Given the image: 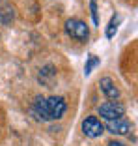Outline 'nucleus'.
Returning <instances> with one entry per match:
<instances>
[{
	"instance_id": "nucleus-1",
	"label": "nucleus",
	"mask_w": 138,
	"mask_h": 146,
	"mask_svg": "<svg viewBox=\"0 0 138 146\" xmlns=\"http://www.w3.org/2000/svg\"><path fill=\"white\" fill-rule=\"evenodd\" d=\"M65 109H67V103H65L64 98L51 96V98H35L32 111H34V114L39 120L52 122V120H60L64 116Z\"/></svg>"
},
{
	"instance_id": "nucleus-2",
	"label": "nucleus",
	"mask_w": 138,
	"mask_h": 146,
	"mask_svg": "<svg viewBox=\"0 0 138 146\" xmlns=\"http://www.w3.org/2000/svg\"><path fill=\"white\" fill-rule=\"evenodd\" d=\"M65 32L73 39H78V41H86L88 36H90V28L84 21L80 19H69L65 23Z\"/></svg>"
},
{
	"instance_id": "nucleus-3",
	"label": "nucleus",
	"mask_w": 138,
	"mask_h": 146,
	"mask_svg": "<svg viewBox=\"0 0 138 146\" xmlns=\"http://www.w3.org/2000/svg\"><path fill=\"white\" fill-rule=\"evenodd\" d=\"M99 114L101 118L112 122V120H120L125 114V107L120 103V101H106V103L99 105Z\"/></svg>"
},
{
	"instance_id": "nucleus-4",
	"label": "nucleus",
	"mask_w": 138,
	"mask_h": 146,
	"mask_svg": "<svg viewBox=\"0 0 138 146\" xmlns=\"http://www.w3.org/2000/svg\"><path fill=\"white\" fill-rule=\"evenodd\" d=\"M82 131H84V135H86V137L97 139V137H101V135H103L104 125L101 124L95 116H88L86 120L82 122Z\"/></svg>"
},
{
	"instance_id": "nucleus-5",
	"label": "nucleus",
	"mask_w": 138,
	"mask_h": 146,
	"mask_svg": "<svg viewBox=\"0 0 138 146\" xmlns=\"http://www.w3.org/2000/svg\"><path fill=\"white\" fill-rule=\"evenodd\" d=\"M99 88L108 99H112V101H118L120 99V88L116 86V82L112 81L110 77H103L99 81Z\"/></svg>"
},
{
	"instance_id": "nucleus-6",
	"label": "nucleus",
	"mask_w": 138,
	"mask_h": 146,
	"mask_svg": "<svg viewBox=\"0 0 138 146\" xmlns=\"http://www.w3.org/2000/svg\"><path fill=\"white\" fill-rule=\"evenodd\" d=\"M15 19V8L9 0H0V25H9Z\"/></svg>"
},
{
	"instance_id": "nucleus-7",
	"label": "nucleus",
	"mask_w": 138,
	"mask_h": 146,
	"mask_svg": "<svg viewBox=\"0 0 138 146\" xmlns=\"http://www.w3.org/2000/svg\"><path fill=\"white\" fill-rule=\"evenodd\" d=\"M106 129L110 131V133H114V135H127V133H129V129H131V122L125 120V118L112 120V122H108Z\"/></svg>"
},
{
	"instance_id": "nucleus-8",
	"label": "nucleus",
	"mask_w": 138,
	"mask_h": 146,
	"mask_svg": "<svg viewBox=\"0 0 138 146\" xmlns=\"http://www.w3.org/2000/svg\"><path fill=\"white\" fill-rule=\"evenodd\" d=\"M118 23H120V17H118V15H112V19H110V23H108V26H106V38H114V34H116V30H118Z\"/></svg>"
},
{
	"instance_id": "nucleus-9",
	"label": "nucleus",
	"mask_w": 138,
	"mask_h": 146,
	"mask_svg": "<svg viewBox=\"0 0 138 146\" xmlns=\"http://www.w3.org/2000/svg\"><path fill=\"white\" fill-rule=\"evenodd\" d=\"M97 64H99V58H97L95 54H90L88 56V62H86V68H84V75H90L91 69H93Z\"/></svg>"
},
{
	"instance_id": "nucleus-10",
	"label": "nucleus",
	"mask_w": 138,
	"mask_h": 146,
	"mask_svg": "<svg viewBox=\"0 0 138 146\" xmlns=\"http://www.w3.org/2000/svg\"><path fill=\"white\" fill-rule=\"evenodd\" d=\"M90 11H91L93 25H99V17H97V0H90Z\"/></svg>"
},
{
	"instance_id": "nucleus-11",
	"label": "nucleus",
	"mask_w": 138,
	"mask_h": 146,
	"mask_svg": "<svg viewBox=\"0 0 138 146\" xmlns=\"http://www.w3.org/2000/svg\"><path fill=\"white\" fill-rule=\"evenodd\" d=\"M108 146H125V144L120 142V141H110V142H108Z\"/></svg>"
}]
</instances>
